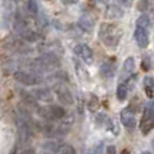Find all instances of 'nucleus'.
I'll return each mask as SVG.
<instances>
[{
	"label": "nucleus",
	"mask_w": 154,
	"mask_h": 154,
	"mask_svg": "<svg viewBox=\"0 0 154 154\" xmlns=\"http://www.w3.org/2000/svg\"><path fill=\"white\" fill-rule=\"evenodd\" d=\"M28 10H29V12L34 15L38 12V5L35 3V0H28Z\"/></svg>",
	"instance_id": "22"
},
{
	"label": "nucleus",
	"mask_w": 154,
	"mask_h": 154,
	"mask_svg": "<svg viewBox=\"0 0 154 154\" xmlns=\"http://www.w3.org/2000/svg\"><path fill=\"white\" fill-rule=\"evenodd\" d=\"M106 154H117V149H115L114 145H110V146L106 147Z\"/></svg>",
	"instance_id": "24"
},
{
	"label": "nucleus",
	"mask_w": 154,
	"mask_h": 154,
	"mask_svg": "<svg viewBox=\"0 0 154 154\" xmlns=\"http://www.w3.org/2000/svg\"><path fill=\"white\" fill-rule=\"evenodd\" d=\"M150 24H152V22H150V17L147 16L146 14L141 15V16L137 19V27H142V28L149 29Z\"/></svg>",
	"instance_id": "17"
},
{
	"label": "nucleus",
	"mask_w": 154,
	"mask_h": 154,
	"mask_svg": "<svg viewBox=\"0 0 154 154\" xmlns=\"http://www.w3.org/2000/svg\"><path fill=\"white\" fill-rule=\"evenodd\" d=\"M99 39L105 46L114 48L118 46L121 39V31L118 29L117 26L111 24V23H103L100 24V29H99Z\"/></svg>",
	"instance_id": "1"
},
{
	"label": "nucleus",
	"mask_w": 154,
	"mask_h": 154,
	"mask_svg": "<svg viewBox=\"0 0 154 154\" xmlns=\"http://www.w3.org/2000/svg\"><path fill=\"white\" fill-rule=\"evenodd\" d=\"M36 111L47 122H50V121H59L66 117L64 107H62L59 105H48V106H44V107H38Z\"/></svg>",
	"instance_id": "2"
},
{
	"label": "nucleus",
	"mask_w": 154,
	"mask_h": 154,
	"mask_svg": "<svg viewBox=\"0 0 154 154\" xmlns=\"http://www.w3.org/2000/svg\"><path fill=\"white\" fill-rule=\"evenodd\" d=\"M121 154H130V153H129V150H123V152L121 153Z\"/></svg>",
	"instance_id": "25"
},
{
	"label": "nucleus",
	"mask_w": 154,
	"mask_h": 154,
	"mask_svg": "<svg viewBox=\"0 0 154 154\" xmlns=\"http://www.w3.org/2000/svg\"><path fill=\"white\" fill-rule=\"evenodd\" d=\"M133 88V79H127L125 82H121L118 85V88H117V98L119 100H125L127 98V94L129 91Z\"/></svg>",
	"instance_id": "10"
},
{
	"label": "nucleus",
	"mask_w": 154,
	"mask_h": 154,
	"mask_svg": "<svg viewBox=\"0 0 154 154\" xmlns=\"http://www.w3.org/2000/svg\"><path fill=\"white\" fill-rule=\"evenodd\" d=\"M143 90L147 98H154V78L153 76H145L143 78Z\"/></svg>",
	"instance_id": "12"
},
{
	"label": "nucleus",
	"mask_w": 154,
	"mask_h": 154,
	"mask_svg": "<svg viewBox=\"0 0 154 154\" xmlns=\"http://www.w3.org/2000/svg\"><path fill=\"white\" fill-rule=\"evenodd\" d=\"M100 75L103 78H111L115 72V64L110 63V62H105V63L100 64Z\"/></svg>",
	"instance_id": "13"
},
{
	"label": "nucleus",
	"mask_w": 154,
	"mask_h": 154,
	"mask_svg": "<svg viewBox=\"0 0 154 154\" xmlns=\"http://www.w3.org/2000/svg\"><path fill=\"white\" fill-rule=\"evenodd\" d=\"M74 52L75 55L79 58V60H82L86 64H91L94 60V54L93 50L85 43H78L75 47H74Z\"/></svg>",
	"instance_id": "5"
},
{
	"label": "nucleus",
	"mask_w": 154,
	"mask_h": 154,
	"mask_svg": "<svg viewBox=\"0 0 154 154\" xmlns=\"http://www.w3.org/2000/svg\"><path fill=\"white\" fill-rule=\"evenodd\" d=\"M74 64H75L76 74H78L79 79H82V81H88V72H87V70H86V67L82 64V62L74 60Z\"/></svg>",
	"instance_id": "14"
},
{
	"label": "nucleus",
	"mask_w": 154,
	"mask_h": 154,
	"mask_svg": "<svg viewBox=\"0 0 154 154\" xmlns=\"http://www.w3.org/2000/svg\"><path fill=\"white\" fill-rule=\"evenodd\" d=\"M107 121H109V117L106 114H98L97 115V118H95V122H97V125L98 126H106V123H107Z\"/></svg>",
	"instance_id": "19"
},
{
	"label": "nucleus",
	"mask_w": 154,
	"mask_h": 154,
	"mask_svg": "<svg viewBox=\"0 0 154 154\" xmlns=\"http://www.w3.org/2000/svg\"><path fill=\"white\" fill-rule=\"evenodd\" d=\"M121 122L127 129H134L137 126V119H135V112H133L129 107L123 109L121 111Z\"/></svg>",
	"instance_id": "8"
},
{
	"label": "nucleus",
	"mask_w": 154,
	"mask_h": 154,
	"mask_svg": "<svg viewBox=\"0 0 154 154\" xmlns=\"http://www.w3.org/2000/svg\"><path fill=\"white\" fill-rule=\"evenodd\" d=\"M122 2H123V3H125V2H126V0H122Z\"/></svg>",
	"instance_id": "27"
},
{
	"label": "nucleus",
	"mask_w": 154,
	"mask_h": 154,
	"mask_svg": "<svg viewBox=\"0 0 154 154\" xmlns=\"http://www.w3.org/2000/svg\"><path fill=\"white\" fill-rule=\"evenodd\" d=\"M106 16H107L109 19H115V17H119V16H122V10H121L118 5H111V7L107 8Z\"/></svg>",
	"instance_id": "16"
},
{
	"label": "nucleus",
	"mask_w": 154,
	"mask_h": 154,
	"mask_svg": "<svg viewBox=\"0 0 154 154\" xmlns=\"http://www.w3.org/2000/svg\"><path fill=\"white\" fill-rule=\"evenodd\" d=\"M134 40H135V43L138 44V47H141V48H146L147 44H149V29L142 28V27H137V26H135Z\"/></svg>",
	"instance_id": "7"
},
{
	"label": "nucleus",
	"mask_w": 154,
	"mask_h": 154,
	"mask_svg": "<svg viewBox=\"0 0 154 154\" xmlns=\"http://www.w3.org/2000/svg\"><path fill=\"white\" fill-rule=\"evenodd\" d=\"M58 154H76V152H75V149H74L72 146H70V145L63 143V145H62V147H60V150H59V153H58Z\"/></svg>",
	"instance_id": "18"
},
{
	"label": "nucleus",
	"mask_w": 154,
	"mask_h": 154,
	"mask_svg": "<svg viewBox=\"0 0 154 154\" xmlns=\"http://www.w3.org/2000/svg\"><path fill=\"white\" fill-rule=\"evenodd\" d=\"M78 26L81 29H83L85 32H90L93 29V26H94V22H91L88 17H81L78 22Z\"/></svg>",
	"instance_id": "15"
},
{
	"label": "nucleus",
	"mask_w": 154,
	"mask_h": 154,
	"mask_svg": "<svg viewBox=\"0 0 154 154\" xmlns=\"http://www.w3.org/2000/svg\"><path fill=\"white\" fill-rule=\"evenodd\" d=\"M14 79L23 86H38L44 81L40 75L28 70H16L14 72Z\"/></svg>",
	"instance_id": "3"
},
{
	"label": "nucleus",
	"mask_w": 154,
	"mask_h": 154,
	"mask_svg": "<svg viewBox=\"0 0 154 154\" xmlns=\"http://www.w3.org/2000/svg\"><path fill=\"white\" fill-rule=\"evenodd\" d=\"M55 94H56V98H58V100L62 105H64V106L74 105V95L67 86H64L62 83L58 85L55 88Z\"/></svg>",
	"instance_id": "6"
},
{
	"label": "nucleus",
	"mask_w": 154,
	"mask_h": 154,
	"mask_svg": "<svg viewBox=\"0 0 154 154\" xmlns=\"http://www.w3.org/2000/svg\"><path fill=\"white\" fill-rule=\"evenodd\" d=\"M142 69L145 71L150 70V58L149 56H143V59H142Z\"/></svg>",
	"instance_id": "23"
},
{
	"label": "nucleus",
	"mask_w": 154,
	"mask_h": 154,
	"mask_svg": "<svg viewBox=\"0 0 154 154\" xmlns=\"http://www.w3.org/2000/svg\"><path fill=\"white\" fill-rule=\"evenodd\" d=\"M98 98L97 97H93V98L90 99V103H88V109H90L91 111H95L97 109H98Z\"/></svg>",
	"instance_id": "21"
},
{
	"label": "nucleus",
	"mask_w": 154,
	"mask_h": 154,
	"mask_svg": "<svg viewBox=\"0 0 154 154\" xmlns=\"http://www.w3.org/2000/svg\"><path fill=\"white\" fill-rule=\"evenodd\" d=\"M103 149H105V145H103V142H99V143H97L95 146L93 147V150H91V154H103Z\"/></svg>",
	"instance_id": "20"
},
{
	"label": "nucleus",
	"mask_w": 154,
	"mask_h": 154,
	"mask_svg": "<svg viewBox=\"0 0 154 154\" xmlns=\"http://www.w3.org/2000/svg\"><path fill=\"white\" fill-rule=\"evenodd\" d=\"M31 95L34 97L35 99L40 100V102H44V103H50L52 102V93L48 90V88H44V87H39V88H35V90L31 91Z\"/></svg>",
	"instance_id": "9"
},
{
	"label": "nucleus",
	"mask_w": 154,
	"mask_h": 154,
	"mask_svg": "<svg viewBox=\"0 0 154 154\" xmlns=\"http://www.w3.org/2000/svg\"><path fill=\"white\" fill-rule=\"evenodd\" d=\"M140 129L143 135H147L154 129V100H150L145 107L143 115L141 118Z\"/></svg>",
	"instance_id": "4"
},
{
	"label": "nucleus",
	"mask_w": 154,
	"mask_h": 154,
	"mask_svg": "<svg viewBox=\"0 0 154 154\" xmlns=\"http://www.w3.org/2000/svg\"><path fill=\"white\" fill-rule=\"evenodd\" d=\"M142 154H153V153H150V152H143Z\"/></svg>",
	"instance_id": "26"
},
{
	"label": "nucleus",
	"mask_w": 154,
	"mask_h": 154,
	"mask_svg": "<svg viewBox=\"0 0 154 154\" xmlns=\"http://www.w3.org/2000/svg\"><path fill=\"white\" fill-rule=\"evenodd\" d=\"M134 67H135V63H134V58H127L123 63V69H122V75H121V82H123V79L127 81V79L131 78L133 72H134Z\"/></svg>",
	"instance_id": "11"
}]
</instances>
